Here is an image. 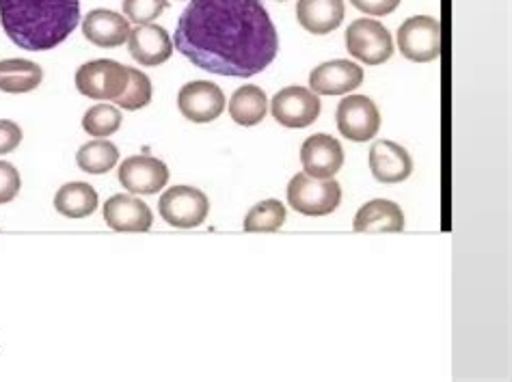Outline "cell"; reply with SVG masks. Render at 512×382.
I'll return each instance as SVG.
<instances>
[{
  "label": "cell",
  "mask_w": 512,
  "mask_h": 382,
  "mask_svg": "<svg viewBox=\"0 0 512 382\" xmlns=\"http://www.w3.org/2000/svg\"><path fill=\"white\" fill-rule=\"evenodd\" d=\"M163 221L178 229H193L204 225L210 212V201L204 190L193 186H173L158 201Z\"/></svg>",
  "instance_id": "cell-5"
},
{
  "label": "cell",
  "mask_w": 512,
  "mask_h": 382,
  "mask_svg": "<svg viewBox=\"0 0 512 382\" xmlns=\"http://www.w3.org/2000/svg\"><path fill=\"white\" fill-rule=\"evenodd\" d=\"M20 143H22V128L16 124V121L0 119V156L16 152Z\"/></svg>",
  "instance_id": "cell-29"
},
{
  "label": "cell",
  "mask_w": 512,
  "mask_h": 382,
  "mask_svg": "<svg viewBox=\"0 0 512 382\" xmlns=\"http://www.w3.org/2000/svg\"><path fill=\"white\" fill-rule=\"evenodd\" d=\"M268 113V98L258 85H245L234 91L229 100V115L238 126H258Z\"/></svg>",
  "instance_id": "cell-21"
},
{
  "label": "cell",
  "mask_w": 512,
  "mask_h": 382,
  "mask_svg": "<svg viewBox=\"0 0 512 382\" xmlns=\"http://www.w3.org/2000/svg\"><path fill=\"white\" fill-rule=\"evenodd\" d=\"M288 203L305 216H327L342 203V188L333 177L318 180V177L299 173L288 184Z\"/></svg>",
  "instance_id": "cell-3"
},
{
  "label": "cell",
  "mask_w": 512,
  "mask_h": 382,
  "mask_svg": "<svg viewBox=\"0 0 512 382\" xmlns=\"http://www.w3.org/2000/svg\"><path fill=\"white\" fill-rule=\"evenodd\" d=\"M353 229L359 234H400L404 229V214L398 203L374 199L355 214Z\"/></svg>",
  "instance_id": "cell-18"
},
{
  "label": "cell",
  "mask_w": 512,
  "mask_h": 382,
  "mask_svg": "<svg viewBox=\"0 0 512 382\" xmlns=\"http://www.w3.org/2000/svg\"><path fill=\"white\" fill-rule=\"evenodd\" d=\"M130 31L132 29L128 20L109 9H93L83 20V33L87 37V42L100 48H117L121 44H126Z\"/></svg>",
  "instance_id": "cell-17"
},
{
  "label": "cell",
  "mask_w": 512,
  "mask_h": 382,
  "mask_svg": "<svg viewBox=\"0 0 512 382\" xmlns=\"http://www.w3.org/2000/svg\"><path fill=\"white\" fill-rule=\"evenodd\" d=\"M301 162L307 175L327 180L344 167V149L331 134H312L301 147Z\"/></svg>",
  "instance_id": "cell-12"
},
{
  "label": "cell",
  "mask_w": 512,
  "mask_h": 382,
  "mask_svg": "<svg viewBox=\"0 0 512 382\" xmlns=\"http://www.w3.org/2000/svg\"><path fill=\"white\" fill-rule=\"evenodd\" d=\"M121 111L111 104H96L91 106L83 117V128L93 139H109L121 128Z\"/></svg>",
  "instance_id": "cell-25"
},
{
  "label": "cell",
  "mask_w": 512,
  "mask_h": 382,
  "mask_svg": "<svg viewBox=\"0 0 512 382\" xmlns=\"http://www.w3.org/2000/svg\"><path fill=\"white\" fill-rule=\"evenodd\" d=\"M180 113L193 124H210L225 111V93L219 85L208 80H195L180 89L178 95Z\"/></svg>",
  "instance_id": "cell-10"
},
{
  "label": "cell",
  "mask_w": 512,
  "mask_h": 382,
  "mask_svg": "<svg viewBox=\"0 0 512 382\" xmlns=\"http://www.w3.org/2000/svg\"><path fill=\"white\" fill-rule=\"evenodd\" d=\"M128 74V87L115 100V104L124 111H139V108H145L152 102V80L141 70H132V67H128Z\"/></svg>",
  "instance_id": "cell-26"
},
{
  "label": "cell",
  "mask_w": 512,
  "mask_h": 382,
  "mask_svg": "<svg viewBox=\"0 0 512 382\" xmlns=\"http://www.w3.org/2000/svg\"><path fill=\"white\" fill-rule=\"evenodd\" d=\"M80 22V0H0V24L13 44L44 52L63 44Z\"/></svg>",
  "instance_id": "cell-2"
},
{
  "label": "cell",
  "mask_w": 512,
  "mask_h": 382,
  "mask_svg": "<svg viewBox=\"0 0 512 382\" xmlns=\"http://www.w3.org/2000/svg\"><path fill=\"white\" fill-rule=\"evenodd\" d=\"M173 44L199 70L251 78L277 57V29L260 0H191Z\"/></svg>",
  "instance_id": "cell-1"
},
{
  "label": "cell",
  "mask_w": 512,
  "mask_h": 382,
  "mask_svg": "<svg viewBox=\"0 0 512 382\" xmlns=\"http://www.w3.org/2000/svg\"><path fill=\"white\" fill-rule=\"evenodd\" d=\"M104 223L113 231H150L154 214L137 195H115L102 208Z\"/></svg>",
  "instance_id": "cell-15"
},
{
  "label": "cell",
  "mask_w": 512,
  "mask_h": 382,
  "mask_svg": "<svg viewBox=\"0 0 512 382\" xmlns=\"http://www.w3.org/2000/svg\"><path fill=\"white\" fill-rule=\"evenodd\" d=\"M271 113L281 126L307 128L312 126L320 115V98L312 89L296 85L286 87L273 98Z\"/></svg>",
  "instance_id": "cell-9"
},
{
  "label": "cell",
  "mask_w": 512,
  "mask_h": 382,
  "mask_svg": "<svg viewBox=\"0 0 512 382\" xmlns=\"http://www.w3.org/2000/svg\"><path fill=\"white\" fill-rule=\"evenodd\" d=\"M398 50L415 63H428L441 54V24L437 18L415 16L398 29Z\"/></svg>",
  "instance_id": "cell-7"
},
{
  "label": "cell",
  "mask_w": 512,
  "mask_h": 382,
  "mask_svg": "<svg viewBox=\"0 0 512 382\" xmlns=\"http://www.w3.org/2000/svg\"><path fill=\"white\" fill-rule=\"evenodd\" d=\"M119 160V149L115 143L106 139H93L78 149L76 162L78 167L91 175L109 173Z\"/></svg>",
  "instance_id": "cell-23"
},
{
  "label": "cell",
  "mask_w": 512,
  "mask_h": 382,
  "mask_svg": "<svg viewBox=\"0 0 512 382\" xmlns=\"http://www.w3.org/2000/svg\"><path fill=\"white\" fill-rule=\"evenodd\" d=\"M169 5V0H124V13L134 24H152L160 18Z\"/></svg>",
  "instance_id": "cell-27"
},
{
  "label": "cell",
  "mask_w": 512,
  "mask_h": 382,
  "mask_svg": "<svg viewBox=\"0 0 512 382\" xmlns=\"http://www.w3.org/2000/svg\"><path fill=\"white\" fill-rule=\"evenodd\" d=\"M338 130L348 141L366 143L372 141L381 130V113L366 95H348L338 104Z\"/></svg>",
  "instance_id": "cell-8"
},
{
  "label": "cell",
  "mask_w": 512,
  "mask_h": 382,
  "mask_svg": "<svg viewBox=\"0 0 512 382\" xmlns=\"http://www.w3.org/2000/svg\"><path fill=\"white\" fill-rule=\"evenodd\" d=\"M22 188V180L18 169L11 165V162L0 160V206L11 203L18 197Z\"/></svg>",
  "instance_id": "cell-28"
},
{
  "label": "cell",
  "mask_w": 512,
  "mask_h": 382,
  "mask_svg": "<svg viewBox=\"0 0 512 382\" xmlns=\"http://www.w3.org/2000/svg\"><path fill=\"white\" fill-rule=\"evenodd\" d=\"M370 171L383 184H400L413 173V160L402 145L381 139L370 147Z\"/></svg>",
  "instance_id": "cell-16"
},
{
  "label": "cell",
  "mask_w": 512,
  "mask_h": 382,
  "mask_svg": "<svg viewBox=\"0 0 512 382\" xmlns=\"http://www.w3.org/2000/svg\"><path fill=\"white\" fill-rule=\"evenodd\" d=\"M350 3H353V7H357L359 11L368 13V16L383 18L398 9L400 0H350Z\"/></svg>",
  "instance_id": "cell-30"
},
{
  "label": "cell",
  "mask_w": 512,
  "mask_h": 382,
  "mask_svg": "<svg viewBox=\"0 0 512 382\" xmlns=\"http://www.w3.org/2000/svg\"><path fill=\"white\" fill-rule=\"evenodd\" d=\"M128 67L111 59L89 61L78 67L76 89L91 100H117L128 87Z\"/></svg>",
  "instance_id": "cell-4"
},
{
  "label": "cell",
  "mask_w": 512,
  "mask_h": 382,
  "mask_svg": "<svg viewBox=\"0 0 512 382\" xmlns=\"http://www.w3.org/2000/svg\"><path fill=\"white\" fill-rule=\"evenodd\" d=\"M286 223V208L277 199L260 201L245 216V231L249 234H268V231H279Z\"/></svg>",
  "instance_id": "cell-24"
},
{
  "label": "cell",
  "mask_w": 512,
  "mask_h": 382,
  "mask_svg": "<svg viewBox=\"0 0 512 382\" xmlns=\"http://www.w3.org/2000/svg\"><path fill=\"white\" fill-rule=\"evenodd\" d=\"M98 193L87 182H70L59 188L55 208L65 218H85L98 210Z\"/></svg>",
  "instance_id": "cell-22"
},
{
  "label": "cell",
  "mask_w": 512,
  "mask_h": 382,
  "mask_svg": "<svg viewBox=\"0 0 512 382\" xmlns=\"http://www.w3.org/2000/svg\"><path fill=\"white\" fill-rule=\"evenodd\" d=\"M169 182V169L154 156H130L119 167V184L130 195H156Z\"/></svg>",
  "instance_id": "cell-11"
},
{
  "label": "cell",
  "mask_w": 512,
  "mask_h": 382,
  "mask_svg": "<svg viewBox=\"0 0 512 382\" xmlns=\"http://www.w3.org/2000/svg\"><path fill=\"white\" fill-rule=\"evenodd\" d=\"M363 83V70L344 59H335L329 63L318 65L316 70L309 74V87L316 95H344L348 91H355Z\"/></svg>",
  "instance_id": "cell-14"
},
{
  "label": "cell",
  "mask_w": 512,
  "mask_h": 382,
  "mask_svg": "<svg viewBox=\"0 0 512 382\" xmlns=\"http://www.w3.org/2000/svg\"><path fill=\"white\" fill-rule=\"evenodd\" d=\"M296 16L305 31L312 35H329L342 24L346 7L344 0H299Z\"/></svg>",
  "instance_id": "cell-19"
},
{
  "label": "cell",
  "mask_w": 512,
  "mask_h": 382,
  "mask_svg": "<svg viewBox=\"0 0 512 382\" xmlns=\"http://www.w3.org/2000/svg\"><path fill=\"white\" fill-rule=\"evenodd\" d=\"M44 80V70L29 59H5L0 61V91L5 93H29L35 91Z\"/></svg>",
  "instance_id": "cell-20"
},
{
  "label": "cell",
  "mask_w": 512,
  "mask_h": 382,
  "mask_svg": "<svg viewBox=\"0 0 512 382\" xmlns=\"http://www.w3.org/2000/svg\"><path fill=\"white\" fill-rule=\"evenodd\" d=\"M128 50H130V57L139 65L156 67L171 59L173 42L163 26L152 22V24H141L134 31H130Z\"/></svg>",
  "instance_id": "cell-13"
},
{
  "label": "cell",
  "mask_w": 512,
  "mask_h": 382,
  "mask_svg": "<svg viewBox=\"0 0 512 382\" xmlns=\"http://www.w3.org/2000/svg\"><path fill=\"white\" fill-rule=\"evenodd\" d=\"M346 50L361 63L381 65L392 59L394 39L381 22L361 18L348 26Z\"/></svg>",
  "instance_id": "cell-6"
}]
</instances>
